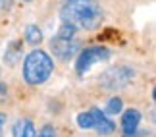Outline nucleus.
<instances>
[{
  "instance_id": "1a4fd4ad",
  "label": "nucleus",
  "mask_w": 156,
  "mask_h": 137,
  "mask_svg": "<svg viewBox=\"0 0 156 137\" xmlns=\"http://www.w3.org/2000/svg\"><path fill=\"white\" fill-rule=\"evenodd\" d=\"M25 41L29 45H39L41 41H43V31L39 29V25L29 23V25L25 27Z\"/></svg>"
},
{
  "instance_id": "dca6fc26",
  "label": "nucleus",
  "mask_w": 156,
  "mask_h": 137,
  "mask_svg": "<svg viewBox=\"0 0 156 137\" xmlns=\"http://www.w3.org/2000/svg\"><path fill=\"white\" fill-rule=\"evenodd\" d=\"M23 2H31V0H23Z\"/></svg>"
},
{
  "instance_id": "7ed1b4c3",
  "label": "nucleus",
  "mask_w": 156,
  "mask_h": 137,
  "mask_svg": "<svg viewBox=\"0 0 156 137\" xmlns=\"http://www.w3.org/2000/svg\"><path fill=\"white\" fill-rule=\"evenodd\" d=\"M79 39H77V29L71 27L69 23H64L60 25L58 33L52 37L50 41V49L56 54L60 60H69L71 56H75L79 52Z\"/></svg>"
},
{
  "instance_id": "20e7f679",
  "label": "nucleus",
  "mask_w": 156,
  "mask_h": 137,
  "mask_svg": "<svg viewBox=\"0 0 156 137\" xmlns=\"http://www.w3.org/2000/svg\"><path fill=\"white\" fill-rule=\"evenodd\" d=\"M108 58H110V50L106 46H87L85 50H81L77 54L75 70L79 75H85L93 66H97L100 62H106Z\"/></svg>"
},
{
  "instance_id": "4468645a",
  "label": "nucleus",
  "mask_w": 156,
  "mask_h": 137,
  "mask_svg": "<svg viewBox=\"0 0 156 137\" xmlns=\"http://www.w3.org/2000/svg\"><path fill=\"white\" fill-rule=\"evenodd\" d=\"M4 128H6V114L0 112V137H4Z\"/></svg>"
},
{
  "instance_id": "9d476101",
  "label": "nucleus",
  "mask_w": 156,
  "mask_h": 137,
  "mask_svg": "<svg viewBox=\"0 0 156 137\" xmlns=\"http://www.w3.org/2000/svg\"><path fill=\"white\" fill-rule=\"evenodd\" d=\"M122 108H123L122 99H119V97H112L110 100H108V104H106V114H119Z\"/></svg>"
},
{
  "instance_id": "423d86ee",
  "label": "nucleus",
  "mask_w": 156,
  "mask_h": 137,
  "mask_svg": "<svg viewBox=\"0 0 156 137\" xmlns=\"http://www.w3.org/2000/svg\"><path fill=\"white\" fill-rule=\"evenodd\" d=\"M91 116H93V128L91 129H94L98 135H110V133L116 132V124H114L102 110L91 108Z\"/></svg>"
},
{
  "instance_id": "6e6552de",
  "label": "nucleus",
  "mask_w": 156,
  "mask_h": 137,
  "mask_svg": "<svg viewBox=\"0 0 156 137\" xmlns=\"http://www.w3.org/2000/svg\"><path fill=\"white\" fill-rule=\"evenodd\" d=\"M35 133H37L35 124L29 118H20L12 128V135L14 137H35Z\"/></svg>"
},
{
  "instance_id": "f03ea898",
  "label": "nucleus",
  "mask_w": 156,
  "mask_h": 137,
  "mask_svg": "<svg viewBox=\"0 0 156 137\" xmlns=\"http://www.w3.org/2000/svg\"><path fill=\"white\" fill-rule=\"evenodd\" d=\"M54 71V60L50 58L48 52L44 50H31L23 60V81L31 87L43 85L44 81H48V77L52 75Z\"/></svg>"
},
{
  "instance_id": "9b49d317",
  "label": "nucleus",
  "mask_w": 156,
  "mask_h": 137,
  "mask_svg": "<svg viewBox=\"0 0 156 137\" xmlns=\"http://www.w3.org/2000/svg\"><path fill=\"white\" fill-rule=\"evenodd\" d=\"M77 126H79L81 129H91V128H93V116H91V110L77 114Z\"/></svg>"
},
{
  "instance_id": "ddd939ff",
  "label": "nucleus",
  "mask_w": 156,
  "mask_h": 137,
  "mask_svg": "<svg viewBox=\"0 0 156 137\" xmlns=\"http://www.w3.org/2000/svg\"><path fill=\"white\" fill-rule=\"evenodd\" d=\"M35 137H58V133H56V128L54 126L46 124V126H43L39 129V133H35Z\"/></svg>"
},
{
  "instance_id": "39448f33",
  "label": "nucleus",
  "mask_w": 156,
  "mask_h": 137,
  "mask_svg": "<svg viewBox=\"0 0 156 137\" xmlns=\"http://www.w3.org/2000/svg\"><path fill=\"white\" fill-rule=\"evenodd\" d=\"M133 77H135L133 68H127V66H116V68L106 70L104 74L100 75V83H102V87H104V89L116 91V89L125 87L131 79H133Z\"/></svg>"
},
{
  "instance_id": "2eb2a0df",
  "label": "nucleus",
  "mask_w": 156,
  "mask_h": 137,
  "mask_svg": "<svg viewBox=\"0 0 156 137\" xmlns=\"http://www.w3.org/2000/svg\"><path fill=\"white\" fill-rule=\"evenodd\" d=\"M2 6H4V0H0V10H2Z\"/></svg>"
},
{
  "instance_id": "f8f14e48",
  "label": "nucleus",
  "mask_w": 156,
  "mask_h": 137,
  "mask_svg": "<svg viewBox=\"0 0 156 137\" xmlns=\"http://www.w3.org/2000/svg\"><path fill=\"white\" fill-rule=\"evenodd\" d=\"M20 50H21V45H20V43L10 45V46H8V52H6V62L16 64V60L20 58Z\"/></svg>"
},
{
  "instance_id": "0eeeda50",
  "label": "nucleus",
  "mask_w": 156,
  "mask_h": 137,
  "mask_svg": "<svg viewBox=\"0 0 156 137\" xmlns=\"http://www.w3.org/2000/svg\"><path fill=\"white\" fill-rule=\"evenodd\" d=\"M143 120V116H141V112L137 110V108H127L123 112V116H122V132L123 135H135L137 133V129H139V124Z\"/></svg>"
},
{
  "instance_id": "f257e3e1",
  "label": "nucleus",
  "mask_w": 156,
  "mask_h": 137,
  "mask_svg": "<svg viewBox=\"0 0 156 137\" xmlns=\"http://www.w3.org/2000/svg\"><path fill=\"white\" fill-rule=\"evenodd\" d=\"M60 17L77 31H93L102 21V6L98 0H62Z\"/></svg>"
}]
</instances>
